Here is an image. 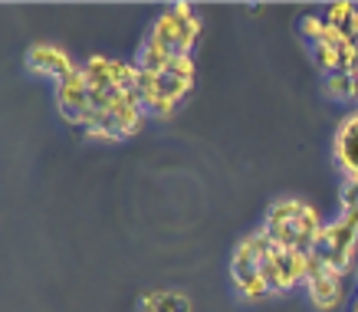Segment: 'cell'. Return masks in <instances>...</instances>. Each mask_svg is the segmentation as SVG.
Masks as SVG:
<instances>
[{
    "label": "cell",
    "mask_w": 358,
    "mask_h": 312,
    "mask_svg": "<svg viewBox=\"0 0 358 312\" xmlns=\"http://www.w3.org/2000/svg\"><path fill=\"white\" fill-rule=\"evenodd\" d=\"M201 33H204V23H201V17H197V10L191 3H171L168 10H162V17H155L145 40L155 46H164L171 53L194 56Z\"/></svg>",
    "instance_id": "obj_2"
},
{
    "label": "cell",
    "mask_w": 358,
    "mask_h": 312,
    "mask_svg": "<svg viewBox=\"0 0 358 312\" xmlns=\"http://www.w3.org/2000/svg\"><path fill=\"white\" fill-rule=\"evenodd\" d=\"M332 162L342 181H358V108L345 112L332 139Z\"/></svg>",
    "instance_id": "obj_6"
},
{
    "label": "cell",
    "mask_w": 358,
    "mask_h": 312,
    "mask_svg": "<svg viewBox=\"0 0 358 312\" xmlns=\"http://www.w3.org/2000/svg\"><path fill=\"white\" fill-rule=\"evenodd\" d=\"M260 276L266 280L273 296H286V292L299 290V286L306 290V280H309V253L282 250L273 243L260 263Z\"/></svg>",
    "instance_id": "obj_4"
},
{
    "label": "cell",
    "mask_w": 358,
    "mask_h": 312,
    "mask_svg": "<svg viewBox=\"0 0 358 312\" xmlns=\"http://www.w3.org/2000/svg\"><path fill=\"white\" fill-rule=\"evenodd\" d=\"M306 296H309V302H313L319 312L338 309L342 299H345V276L336 273V269H322V273L309 276V283H306Z\"/></svg>",
    "instance_id": "obj_8"
},
{
    "label": "cell",
    "mask_w": 358,
    "mask_h": 312,
    "mask_svg": "<svg viewBox=\"0 0 358 312\" xmlns=\"http://www.w3.org/2000/svg\"><path fill=\"white\" fill-rule=\"evenodd\" d=\"M322 227H326V220H322V214H319L313 204L296 201V197H280V201L270 204L260 230L276 247L309 253Z\"/></svg>",
    "instance_id": "obj_1"
},
{
    "label": "cell",
    "mask_w": 358,
    "mask_h": 312,
    "mask_svg": "<svg viewBox=\"0 0 358 312\" xmlns=\"http://www.w3.org/2000/svg\"><path fill=\"white\" fill-rule=\"evenodd\" d=\"M338 217L358 230V181H342L338 187Z\"/></svg>",
    "instance_id": "obj_13"
},
{
    "label": "cell",
    "mask_w": 358,
    "mask_h": 312,
    "mask_svg": "<svg viewBox=\"0 0 358 312\" xmlns=\"http://www.w3.org/2000/svg\"><path fill=\"white\" fill-rule=\"evenodd\" d=\"M141 312H191V299L171 290L148 292V296H141Z\"/></svg>",
    "instance_id": "obj_10"
},
{
    "label": "cell",
    "mask_w": 358,
    "mask_h": 312,
    "mask_svg": "<svg viewBox=\"0 0 358 312\" xmlns=\"http://www.w3.org/2000/svg\"><path fill=\"white\" fill-rule=\"evenodd\" d=\"M23 66L30 76H40V79H50L53 86L66 83L69 76L79 69V63L73 56L66 53L63 46H53V43H33L23 56Z\"/></svg>",
    "instance_id": "obj_5"
},
{
    "label": "cell",
    "mask_w": 358,
    "mask_h": 312,
    "mask_svg": "<svg viewBox=\"0 0 358 312\" xmlns=\"http://www.w3.org/2000/svg\"><path fill=\"white\" fill-rule=\"evenodd\" d=\"M56 108H59V115H63L69 125H79L83 115L89 112V83H86L83 66H79L66 83L56 86Z\"/></svg>",
    "instance_id": "obj_7"
},
{
    "label": "cell",
    "mask_w": 358,
    "mask_h": 312,
    "mask_svg": "<svg viewBox=\"0 0 358 312\" xmlns=\"http://www.w3.org/2000/svg\"><path fill=\"white\" fill-rule=\"evenodd\" d=\"M234 290H237V296L243 302H260V299H266V296H273L270 286H266V280H263L260 273L237 276V280H234Z\"/></svg>",
    "instance_id": "obj_12"
},
{
    "label": "cell",
    "mask_w": 358,
    "mask_h": 312,
    "mask_svg": "<svg viewBox=\"0 0 358 312\" xmlns=\"http://www.w3.org/2000/svg\"><path fill=\"white\" fill-rule=\"evenodd\" d=\"M309 253L322 260L329 269L348 276L352 269H358V230L352 224H345L342 217H332L319 230V237H315Z\"/></svg>",
    "instance_id": "obj_3"
},
{
    "label": "cell",
    "mask_w": 358,
    "mask_h": 312,
    "mask_svg": "<svg viewBox=\"0 0 358 312\" xmlns=\"http://www.w3.org/2000/svg\"><path fill=\"white\" fill-rule=\"evenodd\" d=\"M348 312H358V286H355V292L348 296Z\"/></svg>",
    "instance_id": "obj_16"
},
{
    "label": "cell",
    "mask_w": 358,
    "mask_h": 312,
    "mask_svg": "<svg viewBox=\"0 0 358 312\" xmlns=\"http://www.w3.org/2000/svg\"><path fill=\"white\" fill-rule=\"evenodd\" d=\"M299 33H303V40L309 46H315L322 40V33H326V17H319V13H309L299 20Z\"/></svg>",
    "instance_id": "obj_15"
},
{
    "label": "cell",
    "mask_w": 358,
    "mask_h": 312,
    "mask_svg": "<svg viewBox=\"0 0 358 312\" xmlns=\"http://www.w3.org/2000/svg\"><path fill=\"white\" fill-rule=\"evenodd\" d=\"M322 17H326L336 30H342L352 40V30H355V17H358V3H348V0H338V3H329L326 10H322ZM355 43V40H352Z\"/></svg>",
    "instance_id": "obj_11"
},
{
    "label": "cell",
    "mask_w": 358,
    "mask_h": 312,
    "mask_svg": "<svg viewBox=\"0 0 358 312\" xmlns=\"http://www.w3.org/2000/svg\"><path fill=\"white\" fill-rule=\"evenodd\" d=\"M322 92H326L332 102H345V106L358 108V83L352 73H332L322 76Z\"/></svg>",
    "instance_id": "obj_9"
},
{
    "label": "cell",
    "mask_w": 358,
    "mask_h": 312,
    "mask_svg": "<svg viewBox=\"0 0 358 312\" xmlns=\"http://www.w3.org/2000/svg\"><path fill=\"white\" fill-rule=\"evenodd\" d=\"M338 50H342V46H329V43L309 46V53H313V63L319 66V73H322V76L342 73V69H338Z\"/></svg>",
    "instance_id": "obj_14"
}]
</instances>
